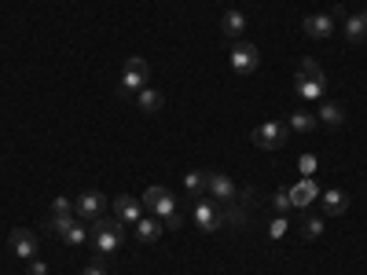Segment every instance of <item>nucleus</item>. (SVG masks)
Listing matches in <instances>:
<instances>
[{
	"mask_svg": "<svg viewBox=\"0 0 367 275\" xmlns=\"http://www.w3.org/2000/svg\"><path fill=\"white\" fill-rule=\"evenodd\" d=\"M301 231H305V239H319L323 235V217H305L301 220Z\"/></svg>",
	"mask_w": 367,
	"mask_h": 275,
	"instance_id": "nucleus-23",
	"label": "nucleus"
},
{
	"mask_svg": "<svg viewBox=\"0 0 367 275\" xmlns=\"http://www.w3.org/2000/svg\"><path fill=\"white\" fill-rule=\"evenodd\" d=\"M103 209H106V198H103L99 191H84V195L77 198V217H81L84 224H92L96 217H103Z\"/></svg>",
	"mask_w": 367,
	"mask_h": 275,
	"instance_id": "nucleus-9",
	"label": "nucleus"
},
{
	"mask_svg": "<svg viewBox=\"0 0 367 275\" xmlns=\"http://www.w3.org/2000/svg\"><path fill=\"white\" fill-rule=\"evenodd\" d=\"M287 140H290V125L283 121H265L253 129V143L261 151H279V147H287Z\"/></svg>",
	"mask_w": 367,
	"mask_h": 275,
	"instance_id": "nucleus-3",
	"label": "nucleus"
},
{
	"mask_svg": "<svg viewBox=\"0 0 367 275\" xmlns=\"http://www.w3.org/2000/svg\"><path fill=\"white\" fill-rule=\"evenodd\" d=\"M81 275H106V271H103V261H96V264H89V268H84Z\"/></svg>",
	"mask_w": 367,
	"mask_h": 275,
	"instance_id": "nucleus-29",
	"label": "nucleus"
},
{
	"mask_svg": "<svg viewBox=\"0 0 367 275\" xmlns=\"http://www.w3.org/2000/svg\"><path fill=\"white\" fill-rule=\"evenodd\" d=\"M206 180H209V173H187L184 176V191L191 198H206Z\"/></svg>",
	"mask_w": 367,
	"mask_h": 275,
	"instance_id": "nucleus-19",
	"label": "nucleus"
},
{
	"mask_svg": "<svg viewBox=\"0 0 367 275\" xmlns=\"http://www.w3.org/2000/svg\"><path fill=\"white\" fill-rule=\"evenodd\" d=\"M257 62H261V52H257L250 40H235L231 45V70L235 74H253Z\"/></svg>",
	"mask_w": 367,
	"mask_h": 275,
	"instance_id": "nucleus-7",
	"label": "nucleus"
},
{
	"mask_svg": "<svg viewBox=\"0 0 367 275\" xmlns=\"http://www.w3.org/2000/svg\"><path fill=\"white\" fill-rule=\"evenodd\" d=\"M206 195L217 202V206H231L235 198H239V184H235L231 176H224V173H209V180H206Z\"/></svg>",
	"mask_w": 367,
	"mask_h": 275,
	"instance_id": "nucleus-6",
	"label": "nucleus"
},
{
	"mask_svg": "<svg viewBox=\"0 0 367 275\" xmlns=\"http://www.w3.org/2000/svg\"><path fill=\"white\" fill-rule=\"evenodd\" d=\"M30 275H48V264L33 257V261H30Z\"/></svg>",
	"mask_w": 367,
	"mask_h": 275,
	"instance_id": "nucleus-28",
	"label": "nucleus"
},
{
	"mask_svg": "<svg viewBox=\"0 0 367 275\" xmlns=\"http://www.w3.org/2000/svg\"><path fill=\"white\" fill-rule=\"evenodd\" d=\"M52 217H74V206L67 198H55L52 202Z\"/></svg>",
	"mask_w": 367,
	"mask_h": 275,
	"instance_id": "nucleus-24",
	"label": "nucleus"
},
{
	"mask_svg": "<svg viewBox=\"0 0 367 275\" xmlns=\"http://www.w3.org/2000/svg\"><path fill=\"white\" fill-rule=\"evenodd\" d=\"M136 103H140V111H143V114H158L165 99H162V92H158V89H150V84H147V89H140Z\"/></svg>",
	"mask_w": 367,
	"mask_h": 275,
	"instance_id": "nucleus-15",
	"label": "nucleus"
},
{
	"mask_svg": "<svg viewBox=\"0 0 367 275\" xmlns=\"http://www.w3.org/2000/svg\"><path fill=\"white\" fill-rule=\"evenodd\" d=\"M275 209H279V213H287V209H294V202H290V191H275Z\"/></svg>",
	"mask_w": 367,
	"mask_h": 275,
	"instance_id": "nucleus-25",
	"label": "nucleus"
},
{
	"mask_svg": "<svg viewBox=\"0 0 367 275\" xmlns=\"http://www.w3.org/2000/svg\"><path fill=\"white\" fill-rule=\"evenodd\" d=\"M221 30H224L228 37L239 40V37L246 33V15H243V11H228V15H224V23H221Z\"/></svg>",
	"mask_w": 367,
	"mask_h": 275,
	"instance_id": "nucleus-18",
	"label": "nucleus"
},
{
	"mask_svg": "<svg viewBox=\"0 0 367 275\" xmlns=\"http://www.w3.org/2000/svg\"><path fill=\"white\" fill-rule=\"evenodd\" d=\"M316 125H319V121H316V114H309V111H297V114L290 118V129H294V133H312Z\"/></svg>",
	"mask_w": 367,
	"mask_h": 275,
	"instance_id": "nucleus-22",
	"label": "nucleus"
},
{
	"mask_svg": "<svg viewBox=\"0 0 367 275\" xmlns=\"http://www.w3.org/2000/svg\"><path fill=\"white\" fill-rule=\"evenodd\" d=\"M327 92V74L316 59H301L297 62V96L301 99H319Z\"/></svg>",
	"mask_w": 367,
	"mask_h": 275,
	"instance_id": "nucleus-2",
	"label": "nucleus"
},
{
	"mask_svg": "<svg viewBox=\"0 0 367 275\" xmlns=\"http://www.w3.org/2000/svg\"><path fill=\"white\" fill-rule=\"evenodd\" d=\"M11 249H15V257L33 261L37 257V235H33L30 228H15L11 231Z\"/></svg>",
	"mask_w": 367,
	"mask_h": 275,
	"instance_id": "nucleus-10",
	"label": "nucleus"
},
{
	"mask_svg": "<svg viewBox=\"0 0 367 275\" xmlns=\"http://www.w3.org/2000/svg\"><path fill=\"white\" fill-rule=\"evenodd\" d=\"M345 37H349L353 45H360V40L367 37V23H363V15H353V18H345Z\"/></svg>",
	"mask_w": 367,
	"mask_h": 275,
	"instance_id": "nucleus-21",
	"label": "nucleus"
},
{
	"mask_svg": "<svg viewBox=\"0 0 367 275\" xmlns=\"http://www.w3.org/2000/svg\"><path fill=\"white\" fill-rule=\"evenodd\" d=\"M195 224H199L202 231H217V228L224 224V213H221V206L213 202L209 195L195 202Z\"/></svg>",
	"mask_w": 367,
	"mask_h": 275,
	"instance_id": "nucleus-8",
	"label": "nucleus"
},
{
	"mask_svg": "<svg viewBox=\"0 0 367 275\" xmlns=\"http://www.w3.org/2000/svg\"><path fill=\"white\" fill-rule=\"evenodd\" d=\"M312 198H316V184H312V180H301L297 187H290V202H294V209H305Z\"/></svg>",
	"mask_w": 367,
	"mask_h": 275,
	"instance_id": "nucleus-17",
	"label": "nucleus"
},
{
	"mask_svg": "<svg viewBox=\"0 0 367 275\" xmlns=\"http://www.w3.org/2000/svg\"><path fill=\"white\" fill-rule=\"evenodd\" d=\"M279 235H287V220H283V217L272 220V239H279Z\"/></svg>",
	"mask_w": 367,
	"mask_h": 275,
	"instance_id": "nucleus-27",
	"label": "nucleus"
},
{
	"mask_svg": "<svg viewBox=\"0 0 367 275\" xmlns=\"http://www.w3.org/2000/svg\"><path fill=\"white\" fill-rule=\"evenodd\" d=\"M140 202H143V209H150V217H158V220H165L169 213H177V198H172V191L162 187V184L147 187Z\"/></svg>",
	"mask_w": 367,
	"mask_h": 275,
	"instance_id": "nucleus-4",
	"label": "nucleus"
},
{
	"mask_svg": "<svg viewBox=\"0 0 367 275\" xmlns=\"http://www.w3.org/2000/svg\"><path fill=\"white\" fill-rule=\"evenodd\" d=\"M121 235H125V224L118 217H96L92 220V242H96V261H106L114 257L118 246H121Z\"/></svg>",
	"mask_w": 367,
	"mask_h": 275,
	"instance_id": "nucleus-1",
	"label": "nucleus"
},
{
	"mask_svg": "<svg viewBox=\"0 0 367 275\" xmlns=\"http://www.w3.org/2000/svg\"><path fill=\"white\" fill-rule=\"evenodd\" d=\"M184 224V217H180V209H177V213H169L165 220H162V228H180Z\"/></svg>",
	"mask_w": 367,
	"mask_h": 275,
	"instance_id": "nucleus-26",
	"label": "nucleus"
},
{
	"mask_svg": "<svg viewBox=\"0 0 367 275\" xmlns=\"http://www.w3.org/2000/svg\"><path fill=\"white\" fill-rule=\"evenodd\" d=\"M147 81H150L147 59H140V55L125 59V67H121V92H140V89H147Z\"/></svg>",
	"mask_w": 367,
	"mask_h": 275,
	"instance_id": "nucleus-5",
	"label": "nucleus"
},
{
	"mask_svg": "<svg viewBox=\"0 0 367 275\" xmlns=\"http://www.w3.org/2000/svg\"><path fill=\"white\" fill-rule=\"evenodd\" d=\"M62 242H70V246H81L84 239H89V228H84L81 220H70L67 228H62V235H59Z\"/></svg>",
	"mask_w": 367,
	"mask_h": 275,
	"instance_id": "nucleus-20",
	"label": "nucleus"
},
{
	"mask_svg": "<svg viewBox=\"0 0 367 275\" xmlns=\"http://www.w3.org/2000/svg\"><path fill=\"white\" fill-rule=\"evenodd\" d=\"M345 209H349V195H345V191H338V187H331V191H323V213L341 217Z\"/></svg>",
	"mask_w": 367,
	"mask_h": 275,
	"instance_id": "nucleus-13",
	"label": "nucleus"
},
{
	"mask_svg": "<svg viewBox=\"0 0 367 275\" xmlns=\"http://www.w3.org/2000/svg\"><path fill=\"white\" fill-rule=\"evenodd\" d=\"M363 23H367V11H363Z\"/></svg>",
	"mask_w": 367,
	"mask_h": 275,
	"instance_id": "nucleus-30",
	"label": "nucleus"
},
{
	"mask_svg": "<svg viewBox=\"0 0 367 275\" xmlns=\"http://www.w3.org/2000/svg\"><path fill=\"white\" fill-rule=\"evenodd\" d=\"M316 121L323 125H345V111H341V103H319V111H316Z\"/></svg>",
	"mask_w": 367,
	"mask_h": 275,
	"instance_id": "nucleus-16",
	"label": "nucleus"
},
{
	"mask_svg": "<svg viewBox=\"0 0 367 275\" xmlns=\"http://www.w3.org/2000/svg\"><path fill=\"white\" fill-rule=\"evenodd\" d=\"M140 213H143V202H140V198H128V195L114 198V217H118L121 224H136Z\"/></svg>",
	"mask_w": 367,
	"mask_h": 275,
	"instance_id": "nucleus-12",
	"label": "nucleus"
},
{
	"mask_svg": "<svg viewBox=\"0 0 367 275\" xmlns=\"http://www.w3.org/2000/svg\"><path fill=\"white\" fill-rule=\"evenodd\" d=\"M162 231H165V228H162L158 217H140V220H136V239H140V242H155Z\"/></svg>",
	"mask_w": 367,
	"mask_h": 275,
	"instance_id": "nucleus-14",
	"label": "nucleus"
},
{
	"mask_svg": "<svg viewBox=\"0 0 367 275\" xmlns=\"http://www.w3.org/2000/svg\"><path fill=\"white\" fill-rule=\"evenodd\" d=\"M301 30H305L312 40H327L334 33V18L331 15H309L305 23H301Z\"/></svg>",
	"mask_w": 367,
	"mask_h": 275,
	"instance_id": "nucleus-11",
	"label": "nucleus"
}]
</instances>
